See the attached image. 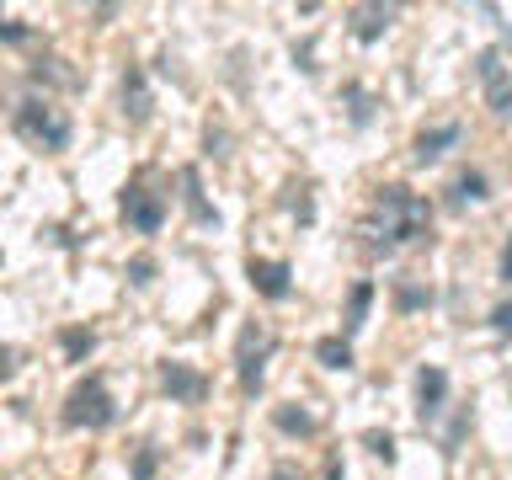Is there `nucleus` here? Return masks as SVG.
Instances as JSON below:
<instances>
[{
    "label": "nucleus",
    "mask_w": 512,
    "mask_h": 480,
    "mask_svg": "<svg viewBox=\"0 0 512 480\" xmlns=\"http://www.w3.org/2000/svg\"><path fill=\"white\" fill-rule=\"evenodd\" d=\"M427 230H432V208H427V198H416V192L400 187V182L379 187V192H374V208L363 214V235H368L363 246L374 251V256L411 246V240H422Z\"/></svg>",
    "instance_id": "obj_1"
},
{
    "label": "nucleus",
    "mask_w": 512,
    "mask_h": 480,
    "mask_svg": "<svg viewBox=\"0 0 512 480\" xmlns=\"http://www.w3.org/2000/svg\"><path fill=\"white\" fill-rule=\"evenodd\" d=\"M11 128H16V139H27L32 150H43V155L70 150V139H75L70 112L54 107V102H48V96H38V91H27L22 102L11 107Z\"/></svg>",
    "instance_id": "obj_2"
},
{
    "label": "nucleus",
    "mask_w": 512,
    "mask_h": 480,
    "mask_svg": "<svg viewBox=\"0 0 512 480\" xmlns=\"http://www.w3.org/2000/svg\"><path fill=\"white\" fill-rule=\"evenodd\" d=\"M59 422H64V427H86V432H102V427L118 422V400L107 395V379H102V374H86L80 384H70Z\"/></svg>",
    "instance_id": "obj_3"
},
{
    "label": "nucleus",
    "mask_w": 512,
    "mask_h": 480,
    "mask_svg": "<svg viewBox=\"0 0 512 480\" xmlns=\"http://www.w3.org/2000/svg\"><path fill=\"white\" fill-rule=\"evenodd\" d=\"M150 166H144V171H134V176H128V182H123V192H118V214H123V224H128V230H134V235H160V224H166V192H155L150 187Z\"/></svg>",
    "instance_id": "obj_4"
},
{
    "label": "nucleus",
    "mask_w": 512,
    "mask_h": 480,
    "mask_svg": "<svg viewBox=\"0 0 512 480\" xmlns=\"http://www.w3.org/2000/svg\"><path fill=\"white\" fill-rule=\"evenodd\" d=\"M272 347H278V336H272L267 326H246V331L235 336V374H240V384H246V390H256V384H262Z\"/></svg>",
    "instance_id": "obj_5"
},
{
    "label": "nucleus",
    "mask_w": 512,
    "mask_h": 480,
    "mask_svg": "<svg viewBox=\"0 0 512 480\" xmlns=\"http://www.w3.org/2000/svg\"><path fill=\"white\" fill-rule=\"evenodd\" d=\"M475 75H480V91H486V107L496 112V118H512V75L496 48H486V54L475 59Z\"/></svg>",
    "instance_id": "obj_6"
},
{
    "label": "nucleus",
    "mask_w": 512,
    "mask_h": 480,
    "mask_svg": "<svg viewBox=\"0 0 512 480\" xmlns=\"http://www.w3.org/2000/svg\"><path fill=\"white\" fill-rule=\"evenodd\" d=\"M246 278H251L256 294L272 299V304L294 294V267H288V262H272V256H251V262H246Z\"/></svg>",
    "instance_id": "obj_7"
},
{
    "label": "nucleus",
    "mask_w": 512,
    "mask_h": 480,
    "mask_svg": "<svg viewBox=\"0 0 512 480\" xmlns=\"http://www.w3.org/2000/svg\"><path fill=\"white\" fill-rule=\"evenodd\" d=\"M160 384H166V395L182 400V406H198V400L208 395V379H203L192 363H176V358L160 363Z\"/></svg>",
    "instance_id": "obj_8"
},
{
    "label": "nucleus",
    "mask_w": 512,
    "mask_h": 480,
    "mask_svg": "<svg viewBox=\"0 0 512 480\" xmlns=\"http://www.w3.org/2000/svg\"><path fill=\"white\" fill-rule=\"evenodd\" d=\"M150 107H155L150 80H144L139 64H128V70H123V118H128V128H144V123H150Z\"/></svg>",
    "instance_id": "obj_9"
},
{
    "label": "nucleus",
    "mask_w": 512,
    "mask_h": 480,
    "mask_svg": "<svg viewBox=\"0 0 512 480\" xmlns=\"http://www.w3.org/2000/svg\"><path fill=\"white\" fill-rule=\"evenodd\" d=\"M464 139V128L459 123H438V128H422V134H416V160H438L443 150H454V144Z\"/></svg>",
    "instance_id": "obj_10"
},
{
    "label": "nucleus",
    "mask_w": 512,
    "mask_h": 480,
    "mask_svg": "<svg viewBox=\"0 0 512 480\" xmlns=\"http://www.w3.org/2000/svg\"><path fill=\"white\" fill-rule=\"evenodd\" d=\"M347 16H352V38H358V43H374L379 32L395 22V6H352Z\"/></svg>",
    "instance_id": "obj_11"
},
{
    "label": "nucleus",
    "mask_w": 512,
    "mask_h": 480,
    "mask_svg": "<svg viewBox=\"0 0 512 480\" xmlns=\"http://www.w3.org/2000/svg\"><path fill=\"white\" fill-rule=\"evenodd\" d=\"M443 395H448V374L443 368H422V374H416V400H422V422L427 416H438V406H443Z\"/></svg>",
    "instance_id": "obj_12"
},
{
    "label": "nucleus",
    "mask_w": 512,
    "mask_h": 480,
    "mask_svg": "<svg viewBox=\"0 0 512 480\" xmlns=\"http://www.w3.org/2000/svg\"><path fill=\"white\" fill-rule=\"evenodd\" d=\"M368 304H374V283L358 278L347 288V315H342V336H358L363 331V320H368Z\"/></svg>",
    "instance_id": "obj_13"
},
{
    "label": "nucleus",
    "mask_w": 512,
    "mask_h": 480,
    "mask_svg": "<svg viewBox=\"0 0 512 480\" xmlns=\"http://www.w3.org/2000/svg\"><path fill=\"white\" fill-rule=\"evenodd\" d=\"M491 192H486V176L480 171H459L454 182H448V203L454 208H464V203H486Z\"/></svg>",
    "instance_id": "obj_14"
},
{
    "label": "nucleus",
    "mask_w": 512,
    "mask_h": 480,
    "mask_svg": "<svg viewBox=\"0 0 512 480\" xmlns=\"http://www.w3.org/2000/svg\"><path fill=\"white\" fill-rule=\"evenodd\" d=\"M272 427L288 432V438H315V432H320L315 416H310V411H294V406H278V411H272Z\"/></svg>",
    "instance_id": "obj_15"
},
{
    "label": "nucleus",
    "mask_w": 512,
    "mask_h": 480,
    "mask_svg": "<svg viewBox=\"0 0 512 480\" xmlns=\"http://www.w3.org/2000/svg\"><path fill=\"white\" fill-rule=\"evenodd\" d=\"M59 347H64V358H70V363H86L91 352H96V331L91 326H64L59 331Z\"/></svg>",
    "instance_id": "obj_16"
},
{
    "label": "nucleus",
    "mask_w": 512,
    "mask_h": 480,
    "mask_svg": "<svg viewBox=\"0 0 512 480\" xmlns=\"http://www.w3.org/2000/svg\"><path fill=\"white\" fill-rule=\"evenodd\" d=\"M315 358L326 363V368H352V342H347V336H320Z\"/></svg>",
    "instance_id": "obj_17"
},
{
    "label": "nucleus",
    "mask_w": 512,
    "mask_h": 480,
    "mask_svg": "<svg viewBox=\"0 0 512 480\" xmlns=\"http://www.w3.org/2000/svg\"><path fill=\"white\" fill-rule=\"evenodd\" d=\"M182 187H187V208H192V219H198V224H219V214L203 203V187H198V171H192V166L182 171Z\"/></svg>",
    "instance_id": "obj_18"
},
{
    "label": "nucleus",
    "mask_w": 512,
    "mask_h": 480,
    "mask_svg": "<svg viewBox=\"0 0 512 480\" xmlns=\"http://www.w3.org/2000/svg\"><path fill=\"white\" fill-rule=\"evenodd\" d=\"M59 64H64V59H54V54L38 59V64H32V80H54V86H80V75H75V70H59Z\"/></svg>",
    "instance_id": "obj_19"
},
{
    "label": "nucleus",
    "mask_w": 512,
    "mask_h": 480,
    "mask_svg": "<svg viewBox=\"0 0 512 480\" xmlns=\"http://www.w3.org/2000/svg\"><path fill=\"white\" fill-rule=\"evenodd\" d=\"M128 475H134V480H150V475H155V448H150V443L134 448V464H128Z\"/></svg>",
    "instance_id": "obj_20"
},
{
    "label": "nucleus",
    "mask_w": 512,
    "mask_h": 480,
    "mask_svg": "<svg viewBox=\"0 0 512 480\" xmlns=\"http://www.w3.org/2000/svg\"><path fill=\"white\" fill-rule=\"evenodd\" d=\"M427 299H432L427 288H411V283H400V288H395V304H400V310H422Z\"/></svg>",
    "instance_id": "obj_21"
},
{
    "label": "nucleus",
    "mask_w": 512,
    "mask_h": 480,
    "mask_svg": "<svg viewBox=\"0 0 512 480\" xmlns=\"http://www.w3.org/2000/svg\"><path fill=\"white\" fill-rule=\"evenodd\" d=\"M150 278H155V256H134V262H128V283L144 288Z\"/></svg>",
    "instance_id": "obj_22"
},
{
    "label": "nucleus",
    "mask_w": 512,
    "mask_h": 480,
    "mask_svg": "<svg viewBox=\"0 0 512 480\" xmlns=\"http://www.w3.org/2000/svg\"><path fill=\"white\" fill-rule=\"evenodd\" d=\"M32 27L27 22H11V16H0V43H27Z\"/></svg>",
    "instance_id": "obj_23"
},
{
    "label": "nucleus",
    "mask_w": 512,
    "mask_h": 480,
    "mask_svg": "<svg viewBox=\"0 0 512 480\" xmlns=\"http://www.w3.org/2000/svg\"><path fill=\"white\" fill-rule=\"evenodd\" d=\"M368 448H374V454H379L384 464L395 459V438H390V432H368Z\"/></svg>",
    "instance_id": "obj_24"
},
{
    "label": "nucleus",
    "mask_w": 512,
    "mask_h": 480,
    "mask_svg": "<svg viewBox=\"0 0 512 480\" xmlns=\"http://www.w3.org/2000/svg\"><path fill=\"white\" fill-rule=\"evenodd\" d=\"M491 331L496 336H512V304H496V310H491Z\"/></svg>",
    "instance_id": "obj_25"
},
{
    "label": "nucleus",
    "mask_w": 512,
    "mask_h": 480,
    "mask_svg": "<svg viewBox=\"0 0 512 480\" xmlns=\"http://www.w3.org/2000/svg\"><path fill=\"white\" fill-rule=\"evenodd\" d=\"M16 368H22V352H16V347H0V384H6Z\"/></svg>",
    "instance_id": "obj_26"
},
{
    "label": "nucleus",
    "mask_w": 512,
    "mask_h": 480,
    "mask_svg": "<svg viewBox=\"0 0 512 480\" xmlns=\"http://www.w3.org/2000/svg\"><path fill=\"white\" fill-rule=\"evenodd\" d=\"M347 102H352V118H358V123H368V96H363L358 86L347 91Z\"/></svg>",
    "instance_id": "obj_27"
},
{
    "label": "nucleus",
    "mask_w": 512,
    "mask_h": 480,
    "mask_svg": "<svg viewBox=\"0 0 512 480\" xmlns=\"http://www.w3.org/2000/svg\"><path fill=\"white\" fill-rule=\"evenodd\" d=\"M496 278L512 283V240H507V251H502V267H496Z\"/></svg>",
    "instance_id": "obj_28"
},
{
    "label": "nucleus",
    "mask_w": 512,
    "mask_h": 480,
    "mask_svg": "<svg viewBox=\"0 0 512 480\" xmlns=\"http://www.w3.org/2000/svg\"><path fill=\"white\" fill-rule=\"evenodd\" d=\"M320 480H342V464L331 459V464H326V475H320Z\"/></svg>",
    "instance_id": "obj_29"
},
{
    "label": "nucleus",
    "mask_w": 512,
    "mask_h": 480,
    "mask_svg": "<svg viewBox=\"0 0 512 480\" xmlns=\"http://www.w3.org/2000/svg\"><path fill=\"white\" fill-rule=\"evenodd\" d=\"M272 480H294V470H288V464H278V475H272Z\"/></svg>",
    "instance_id": "obj_30"
}]
</instances>
